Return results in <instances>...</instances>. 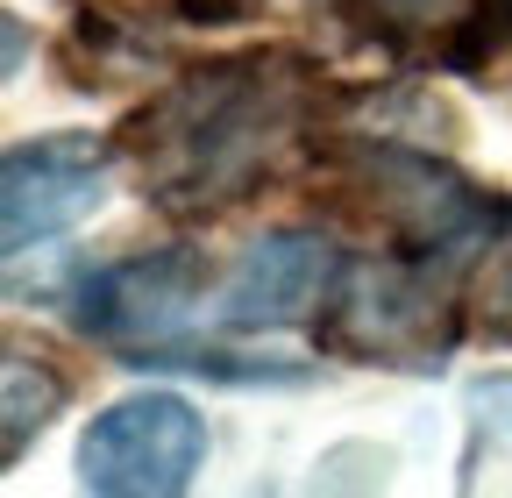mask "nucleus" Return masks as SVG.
<instances>
[{
    "label": "nucleus",
    "instance_id": "obj_1",
    "mask_svg": "<svg viewBox=\"0 0 512 498\" xmlns=\"http://www.w3.org/2000/svg\"><path fill=\"white\" fill-rule=\"evenodd\" d=\"M299 121V79L278 57H228V65L185 72L150 114H136L143 171L171 214H207L256 193L271 150Z\"/></svg>",
    "mask_w": 512,
    "mask_h": 498
},
{
    "label": "nucleus",
    "instance_id": "obj_2",
    "mask_svg": "<svg viewBox=\"0 0 512 498\" xmlns=\"http://www.w3.org/2000/svg\"><path fill=\"white\" fill-rule=\"evenodd\" d=\"M349 185L363 193V207L377 214L384 235H399L406 257H463V249L491 242L498 228H512V200L477 193L463 171L434 164L427 150H399V143H356L349 150Z\"/></svg>",
    "mask_w": 512,
    "mask_h": 498
},
{
    "label": "nucleus",
    "instance_id": "obj_3",
    "mask_svg": "<svg viewBox=\"0 0 512 498\" xmlns=\"http://www.w3.org/2000/svg\"><path fill=\"white\" fill-rule=\"evenodd\" d=\"M320 342L349 349L356 363H406V370H434L456 342V306L441 299L434 264L427 257H377V264H349L328 314H320Z\"/></svg>",
    "mask_w": 512,
    "mask_h": 498
},
{
    "label": "nucleus",
    "instance_id": "obj_4",
    "mask_svg": "<svg viewBox=\"0 0 512 498\" xmlns=\"http://www.w3.org/2000/svg\"><path fill=\"white\" fill-rule=\"evenodd\" d=\"M200 456H207V420L171 392H143L93 413V427L79 434V484L107 498L185 491Z\"/></svg>",
    "mask_w": 512,
    "mask_h": 498
},
{
    "label": "nucleus",
    "instance_id": "obj_5",
    "mask_svg": "<svg viewBox=\"0 0 512 498\" xmlns=\"http://www.w3.org/2000/svg\"><path fill=\"white\" fill-rule=\"evenodd\" d=\"M114 150L100 136H36L8 150L0 171V214H8V257H29L36 242L79 228L107 200Z\"/></svg>",
    "mask_w": 512,
    "mask_h": 498
},
{
    "label": "nucleus",
    "instance_id": "obj_6",
    "mask_svg": "<svg viewBox=\"0 0 512 498\" xmlns=\"http://www.w3.org/2000/svg\"><path fill=\"white\" fill-rule=\"evenodd\" d=\"M342 285V257L328 249V235H306V228H278V235H256L242 249V264L221 285V328L249 335V328H299L313 321L320 306L335 299Z\"/></svg>",
    "mask_w": 512,
    "mask_h": 498
},
{
    "label": "nucleus",
    "instance_id": "obj_7",
    "mask_svg": "<svg viewBox=\"0 0 512 498\" xmlns=\"http://www.w3.org/2000/svg\"><path fill=\"white\" fill-rule=\"evenodd\" d=\"M200 249H150V257H121L86 278L79 292V328L121 349H157L164 335L185 328L192 299H200Z\"/></svg>",
    "mask_w": 512,
    "mask_h": 498
},
{
    "label": "nucleus",
    "instance_id": "obj_8",
    "mask_svg": "<svg viewBox=\"0 0 512 498\" xmlns=\"http://www.w3.org/2000/svg\"><path fill=\"white\" fill-rule=\"evenodd\" d=\"M0 378H8V434H0V456H22L29 449V434H43L50 427V413L64 406V378L50 363H36V356H8V370H0Z\"/></svg>",
    "mask_w": 512,
    "mask_h": 498
},
{
    "label": "nucleus",
    "instance_id": "obj_9",
    "mask_svg": "<svg viewBox=\"0 0 512 498\" xmlns=\"http://www.w3.org/2000/svg\"><path fill=\"white\" fill-rule=\"evenodd\" d=\"M498 43H512V0H470V15H456L448 57H456V65H484Z\"/></svg>",
    "mask_w": 512,
    "mask_h": 498
},
{
    "label": "nucleus",
    "instance_id": "obj_10",
    "mask_svg": "<svg viewBox=\"0 0 512 498\" xmlns=\"http://www.w3.org/2000/svg\"><path fill=\"white\" fill-rule=\"evenodd\" d=\"M349 8H356L370 29L406 36V29H420V22H434V15H441V0H349Z\"/></svg>",
    "mask_w": 512,
    "mask_h": 498
},
{
    "label": "nucleus",
    "instance_id": "obj_11",
    "mask_svg": "<svg viewBox=\"0 0 512 498\" xmlns=\"http://www.w3.org/2000/svg\"><path fill=\"white\" fill-rule=\"evenodd\" d=\"M477 299H484V321H491L498 335H512V249H498V257H491Z\"/></svg>",
    "mask_w": 512,
    "mask_h": 498
},
{
    "label": "nucleus",
    "instance_id": "obj_12",
    "mask_svg": "<svg viewBox=\"0 0 512 498\" xmlns=\"http://www.w3.org/2000/svg\"><path fill=\"white\" fill-rule=\"evenodd\" d=\"M470 406H477V413H484L498 434H512V370H498V378H477Z\"/></svg>",
    "mask_w": 512,
    "mask_h": 498
},
{
    "label": "nucleus",
    "instance_id": "obj_13",
    "mask_svg": "<svg viewBox=\"0 0 512 498\" xmlns=\"http://www.w3.org/2000/svg\"><path fill=\"white\" fill-rule=\"evenodd\" d=\"M178 15L185 22H249L256 0H178Z\"/></svg>",
    "mask_w": 512,
    "mask_h": 498
}]
</instances>
